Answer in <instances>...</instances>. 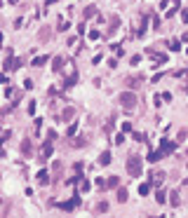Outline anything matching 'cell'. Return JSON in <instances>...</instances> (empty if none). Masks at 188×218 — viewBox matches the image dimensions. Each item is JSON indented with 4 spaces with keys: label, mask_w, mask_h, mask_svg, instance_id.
<instances>
[{
    "label": "cell",
    "mask_w": 188,
    "mask_h": 218,
    "mask_svg": "<svg viewBox=\"0 0 188 218\" xmlns=\"http://www.w3.org/2000/svg\"><path fill=\"white\" fill-rule=\"evenodd\" d=\"M127 171L132 176H139L141 174V162H139V157H129L127 160Z\"/></svg>",
    "instance_id": "cell-1"
},
{
    "label": "cell",
    "mask_w": 188,
    "mask_h": 218,
    "mask_svg": "<svg viewBox=\"0 0 188 218\" xmlns=\"http://www.w3.org/2000/svg\"><path fill=\"white\" fill-rule=\"evenodd\" d=\"M120 101H122L125 106L129 108V106H134V103H136V96H134V94H129V91H125V94L120 96Z\"/></svg>",
    "instance_id": "cell-2"
},
{
    "label": "cell",
    "mask_w": 188,
    "mask_h": 218,
    "mask_svg": "<svg viewBox=\"0 0 188 218\" xmlns=\"http://www.w3.org/2000/svg\"><path fill=\"white\" fill-rule=\"evenodd\" d=\"M174 148H177V145H174L172 141H162V150H160V153H162V155H165V153H172Z\"/></svg>",
    "instance_id": "cell-3"
},
{
    "label": "cell",
    "mask_w": 188,
    "mask_h": 218,
    "mask_svg": "<svg viewBox=\"0 0 188 218\" xmlns=\"http://www.w3.org/2000/svg\"><path fill=\"white\" fill-rule=\"evenodd\" d=\"M108 162H111V153H103L101 157H99V164H103V167H106Z\"/></svg>",
    "instance_id": "cell-4"
},
{
    "label": "cell",
    "mask_w": 188,
    "mask_h": 218,
    "mask_svg": "<svg viewBox=\"0 0 188 218\" xmlns=\"http://www.w3.org/2000/svg\"><path fill=\"white\" fill-rule=\"evenodd\" d=\"M92 14H97V10H94V7H87V10H85V16H87V19H89Z\"/></svg>",
    "instance_id": "cell-5"
},
{
    "label": "cell",
    "mask_w": 188,
    "mask_h": 218,
    "mask_svg": "<svg viewBox=\"0 0 188 218\" xmlns=\"http://www.w3.org/2000/svg\"><path fill=\"white\" fill-rule=\"evenodd\" d=\"M43 155H45V157H47V155H52V145H49V143L43 148Z\"/></svg>",
    "instance_id": "cell-6"
},
{
    "label": "cell",
    "mask_w": 188,
    "mask_h": 218,
    "mask_svg": "<svg viewBox=\"0 0 188 218\" xmlns=\"http://www.w3.org/2000/svg\"><path fill=\"white\" fill-rule=\"evenodd\" d=\"M139 192H141V195H148V192H150V185H141Z\"/></svg>",
    "instance_id": "cell-7"
},
{
    "label": "cell",
    "mask_w": 188,
    "mask_h": 218,
    "mask_svg": "<svg viewBox=\"0 0 188 218\" xmlns=\"http://www.w3.org/2000/svg\"><path fill=\"white\" fill-rule=\"evenodd\" d=\"M118 199H120V202H125V199H127V192L120 190V192H118Z\"/></svg>",
    "instance_id": "cell-8"
},
{
    "label": "cell",
    "mask_w": 188,
    "mask_h": 218,
    "mask_svg": "<svg viewBox=\"0 0 188 218\" xmlns=\"http://www.w3.org/2000/svg\"><path fill=\"white\" fill-rule=\"evenodd\" d=\"M38 178H40V183H47V174H45V171H40V176H38Z\"/></svg>",
    "instance_id": "cell-9"
},
{
    "label": "cell",
    "mask_w": 188,
    "mask_h": 218,
    "mask_svg": "<svg viewBox=\"0 0 188 218\" xmlns=\"http://www.w3.org/2000/svg\"><path fill=\"white\" fill-rule=\"evenodd\" d=\"M12 2H16V0H12Z\"/></svg>",
    "instance_id": "cell-10"
}]
</instances>
